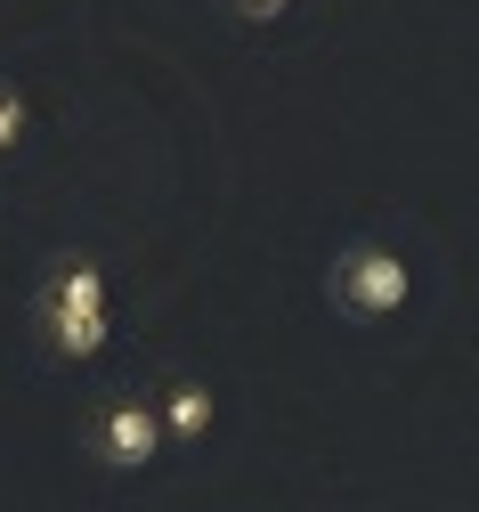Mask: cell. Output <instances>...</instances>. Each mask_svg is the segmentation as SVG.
I'll list each match as a JSON object with an SVG mask.
<instances>
[{
	"label": "cell",
	"instance_id": "1",
	"mask_svg": "<svg viewBox=\"0 0 479 512\" xmlns=\"http://www.w3.org/2000/svg\"><path fill=\"white\" fill-rule=\"evenodd\" d=\"M33 317H41V342L57 358H98L106 334H114V293H106V269L90 261V252H74V261H57L33 293Z\"/></svg>",
	"mask_w": 479,
	"mask_h": 512
},
{
	"label": "cell",
	"instance_id": "2",
	"mask_svg": "<svg viewBox=\"0 0 479 512\" xmlns=\"http://www.w3.org/2000/svg\"><path fill=\"white\" fill-rule=\"evenodd\" d=\"M333 301L350 309V317H398L406 301H415V277H406V261L390 244H350V252H333V269H325Z\"/></svg>",
	"mask_w": 479,
	"mask_h": 512
},
{
	"label": "cell",
	"instance_id": "3",
	"mask_svg": "<svg viewBox=\"0 0 479 512\" xmlns=\"http://www.w3.org/2000/svg\"><path fill=\"white\" fill-rule=\"evenodd\" d=\"M163 407H147V399H114L98 423H90V456L106 464V472H147L155 456H163Z\"/></svg>",
	"mask_w": 479,
	"mask_h": 512
},
{
	"label": "cell",
	"instance_id": "4",
	"mask_svg": "<svg viewBox=\"0 0 479 512\" xmlns=\"http://www.w3.org/2000/svg\"><path fill=\"white\" fill-rule=\"evenodd\" d=\"M163 431H171L179 447H195L203 431H212V391H195V382H179V391L163 399Z\"/></svg>",
	"mask_w": 479,
	"mask_h": 512
},
{
	"label": "cell",
	"instance_id": "5",
	"mask_svg": "<svg viewBox=\"0 0 479 512\" xmlns=\"http://www.w3.org/2000/svg\"><path fill=\"white\" fill-rule=\"evenodd\" d=\"M17 139H25V98L0 90V147H17Z\"/></svg>",
	"mask_w": 479,
	"mask_h": 512
},
{
	"label": "cell",
	"instance_id": "6",
	"mask_svg": "<svg viewBox=\"0 0 479 512\" xmlns=\"http://www.w3.org/2000/svg\"><path fill=\"white\" fill-rule=\"evenodd\" d=\"M293 0H236V17H252V25H268V17H285Z\"/></svg>",
	"mask_w": 479,
	"mask_h": 512
}]
</instances>
